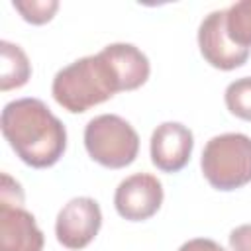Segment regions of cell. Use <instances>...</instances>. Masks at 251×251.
Here are the masks:
<instances>
[{"instance_id":"cell-1","label":"cell","mask_w":251,"mask_h":251,"mask_svg":"<svg viewBox=\"0 0 251 251\" xmlns=\"http://www.w3.org/2000/svg\"><path fill=\"white\" fill-rule=\"evenodd\" d=\"M0 127L14 153L33 169L53 167L67 149L65 124L39 98H18L4 106Z\"/></svg>"},{"instance_id":"cell-2","label":"cell","mask_w":251,"mask_h":251,"mask_svg":"<svg viewBox=\"0 0 251 251\" xmlns=\"http://www.w3.org/2000/svg\"><path fill=\"white\" fill-rule=\"evenodd\" d=\"M118 92H124V86L104 51L80 57L63 67L51 84L55 102L71 114H82Z\"/></svg>"},{"instance_id":"cell-3","label":"cell","mask_w":251,"mask_h":251,"mask_svg":"<svg viewBox=\"0 0 251 251\" xmlns=\"http://www.w3.org/2000/svg\"><path fill=\"white\" fill-rule=\"evenodd\" d=\"M200 169L208 184L229 192L251 182V137L229 131L208 139L202 149Z\"/></svg>"},{"instance_id":"cell-4","label":"cell","mask_w":251,"mask_h":251,"mask_svg":"<svg viewBox=\"0 0 251 251\" xmlns=\"http://www.w3.org/2000/svg\"><path fill=\"white\" fill-rule=\"evenodd\" d=\"M84 147L92 161L106 169H124L139 153V135L118 114H100L84 127Z\"/></svg>"},{"instance_id":"cell-5","label":"cell","mask_w":251,"mask_h":251,"mask_svg":"<svg viewBox=\"0 0 251 251\" xmlns=\"http://www.w3.org/2000/svg\"><path fill=\"white\" fill-rule=\"evenodd\" d=\"M45 237L24 208V188L8 173L0 184V251H43Z\"/></svg>"},{"instance_id":"cell-6","label":"cell","mask_w":251,"mask_h":251,"mask_svg":"<svg viewBox=\"0 0 251 251\" xmlns=\"http://www.w3.org/2000/svg\"><path fill=\"white\" fill-rule=\"evenodd\" d=\"M102 227V210L90 196L71 198L57 214L55 235L67 249H84Z\"/></svg>"},{"instance_id":"cell-7","label":"cell","mask_w":251,"mask_h":251,"mask_svg":"<svg viewBox=\"0 0 251 251\" xmlns=\"http://www.w3.org/2000/svg\"><path fill=\"white\" fill-rule=\"evenodd\" d=\"M163 198V184L155 175L135 173L118 184L114 192V208L127 222H143L159 212Z\"/></svg>"},{"instance_id":"cell-8","label":"cell","mask_w":251,"mask_h":251,"mask_svg":"<svg viewBox=\"0 0 251 251\" xmlns=\"http://www.w3.org/2000/svg\"><path fill=\"white\" fill-rule=\"evenodd\" d=\"M198 47L208 65L220 71H233L251 55V49L235 45L226 31V10H214L200 22Z\"/></svg>"},{"instance_id":"cell-9","label":"cell","mask_w":251,"mask_h":251,"mask_svg":"<svg viewBox=\"0 0 251 251\" xmlns=\"http://www.w3.org/2000/svg\"><path fill=\"white\" fill-rule=\"evenodd\" d=\"M194 135L180 122H163L159 124L149 141L151 163L163 173L182 171L192 155Z\"/></svg>"},{"instance_id":"cell-10","label":"cell","mask_w":251,"mask_h":251,"mask_svg":"<svg viewBox=\"0 0 251 251\" xmlns=\"http://www.w3.org/2000/svg\"><path fill=\"white\" fill-rule=\"evenodd\" d=\"M102 51L112 61L126 92L135 90L147 82L151 65H149L147 55L139 47H135L131 43H110Z\"/></svg>"},{"instance_id":"cell-11","label":"cell","mask_w":251,"mask_h":251,"mask_svg":"<svg viewBox=\"0 0 251 251\" xmlns=\"http://www.w3.org/2000/svg\"><path fill=\"white\" fill-rule=\"evenodd\" d=\"M0 90L22 88L31 76V65L25 51L10 41H0Z\"/></svg>"},{"instance_id":"cell-12","label":"cell","mask_w":251,"mask_h":251,"mask_svg":"<svg viewBox=\"0 0 251 251\" xmlns=\"http://www.w3.org/2000/svg\"><path fill=\"white\" fill-rule=\"evenodd\" d=\"M227 37L245 49H251V0H239L226 8Z\"/></svg>"},{"instance_id":"cell-13","label":"cell","mask_w":251,"mask_h":251,"mask_svg":"<svg viewBox=\"0 0 251 251\" xmlns=\"http://www.w3.org/2000/svg\"><path fill=\"white\" fill-rule=\"evenodd\" d=\"M224 100L229 114H233L239 120L251 122V76L231 80L226 86Z\"/></svg>"},{"instance_id":"cell-14","label":"cell","mask_w":251,"mask_h":251,"mask_svg":"<svg viewBox=\"0 0 251 251\" xmlns=\"http://www.w3.org/2000/svg\"><path fill=\"white\" fill-rule=\"evenodd\" d=\"M12 6L20 12V16L33 25H41L53 20L55 12L59 10L57 0H14Z\"/></svg>"},{"instance_id":"cell-15","label":"cell","mask_w":251,"mask_h":251,"mask_svg":"<svg viewBox=\"0 0 251 251\" xmlns=\"http://www.w3.org/2000/svg\"><path fill=\"white\" fill-rule=\"evenodd\" d=\"M231 251H251V224H241L229 231Z\"/></svg>"},{"instance_id":"cell-16","label":"cell","mask_w":251,"mask_h":251,"mask_svg":"<svg viewBox=\"0 0 251 251\" xmlns=\"http://www.w3.org/2000/svg\"><path fill=\"white\" fill-rule=\"evenodd\" d=\"M178 251H226L218 241L214 239H208V237H194V239H188L184 241Z\"/></svg>"}]
</instances>
